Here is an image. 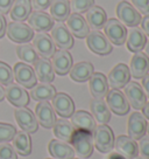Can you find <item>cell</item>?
Segmentation results:
<instances>
[{
	"label": "cell",
	"mask_w": 149,
	"mask_h": 159,
	"mask_svg": "<svg viewBox=\"0 0 149 159\" xmlns=\"http://www.w3.org/2000/svg\"><path fill=\"white\" fill-rule=\"evenodd\" d=\"M71 145L74 154L80 157V159L89 158L93 153V134L85 130L76 129L71 139Z\"/></svg>",
	"instance_id": "6da1fadb"
},
{
	"label": "cell",
	"mask_w": 149,
	"mask_h": 159,
	"mask_svg": "<svg viewBox=\"0 0 149 159\" xmlns=\"http://www.w3.org/2000/svg\"><path fill=\"white\" fill-rule=\"evenodd\" d=\"M93 143L98 151L103 153L111 152L114 148V134L106 124H99L93 131Z\"/></svg>",
	"instance_id": "7a4b0ae2"
},
{
	"label": "cell",
	"mask_w": 149,
	"mask_h": 159,
	"mask_svg": "<svg viewBox=\"0 0 149 159\" xmlns=\"http://www.w3.org/2000/svg\"><path fill=\"white\" fill-rule=\"evenodd\" d=\"M6 34L11 41L15 43H28L34 38V30L25 22L20 21H12L7 25Z\"/></svg>",
	"instance_id": "3957f363"
},
{
	"label": "cell",
	"mask_w": 149,
	"mask_h": 159,
	"mask_svg": "<svg viewBox=\"0 0 149 159\" xmlns=\"http://www.w3.org/2000/svg\"><path fill=\"white\" fill-rule=\"evenodd\" d=\"M104 35L113 45L121 46L126 42V36H127L126 26L124 24H121L119 20L115 19V18L107 19L104 26Z\"/></svg>",
	"instance_id": "277c9868"
},
{
	"label": "cell",
	"mask_w": 149,
	"mask_h": 159,
	"mask_svg": "<svg viewBox=\"0 0 149 159\" xmlns=\"http://www.w3.org/2000/svg\"><path fill=\"white\" fill-rule=\"evenodd\" d=\"M117 15L119 18V21L125 26L128 27H136L140 25L142 16L138 11L134 8V6L130 2L122 0L117 6Z\"/></svg>",
	"instance_id": "5b68a950"
},
{
	"label": "cell",
	"mask_w": 149,
	"mask_h": 159,
	"mask_svg": "<svg viewBox=\"0 0 149 159\" xmlns=\"http://www.w3.org/2000/svg\"><path fill=\"white\" fill-rule=\"evenodd\" d=\"M124 88V95L128 102V104H130L132 108H134L136 110L142 109L144 104L147 103V96L144 94L140 83L134 82V81H129Z\"/></svg>",
	"instance_id": "8992f818"
},
{
	"label": "cell",
	"mask_w": 149,
	"mask_h": 159,
	"mask_svg": "<svg viewBox=\"0 0 149 159\" xmlns=\"http://www.w3.org/2000/svg\"><path fill=\"white\" fill-rule=\"evenodd\" d=\"M89 49L97 55H109L112 52V45L107 38L99 30H92L86 36Z\"/></svg>",
	"instance_id": "52a82bcc"
},
{
	"label": "cell",
	"mask_w": 149,
	"mask_h": 159,
	"mask_svg": "<svg viewBox=\"0 0 149 159\" xmlns=\"http://www.w3.org/2000/svg\"><path fill=\"white\" fill-rule=\"evenodd\" d=\"M105 97H106V104L109 107V111L114 112L115 115H119V116L128 114V102L125 97L124 93H121L119 89L109 90V93Z\"/></svg>",
	"instance_id": "ba28073f"
},
{
	"label": "cell",
	"mask_w": 149,
	"mask_h": 159,
	"mask_svg": "<svg viewBox=\"0 0 149 159\" xmlns=\"http://www.w3.org/2000/svg\"><path fill=\"white\" fill-rule=\"evenodd\" d=\"M13 75H14V79L18 82V84L22 85L23 88L32 89L37 82L34 69L29 65L23 63V62H19L14 66Z\"/></svg>",
	"instance_id": "9c48e42d"
},
{
	"label": "cell",
	"mask_w": 149,
	"mask_h": 159,
	"mask_svg": "<svg viewBox=\"0 0 149 159\" xmlns=\"http://www.w3.org/2000/svg\"><path fill=\"white\" fill-rule=\"evenodd\" d=\"M51 107L55 114L60 115L62 118H69L74 112V103L72 98L64 93H56L51 99Z\"/></svg>",
	"instance_id": "30bf717a"
},
{
	"label": "cell",
	"mask_w": 149,
	"mask_h": 159,
	"mask_svg": "<svg viewBox=\"0 0 149 159\" xmlns=\"http://www.w3.org/2000/svg\"><path fill=\"white\" fill-rule=\"evenodd\" d=\"M107 79L109 87L112 89H121L130 81L129 68L125 63H118L109 71Z\"/></svg>",
	"instance_id": "8fae6325"
},
{
	"label": "cell",
	"mask_w": 149,
	"mask_h": 159,
	"mask_svg": "<svg viewBox=\"0 0 149 159\" xmlns=\"http://www.w3.org/2000/svg\"><path fill=\"white\" fill-rule=\"evenodd\" d=\"M14 116L16 119V123L22 129V131H25L27 134H34L37 131L39 123H37L36 117L32 110H29L26 107L18 108L15 110Z\"/></svg>",
	"instance_id": "7c38bea8"
},
{
	"label": "cell",
	"mask_w": 149,
	"mask_h": 159,
	"mask_svg": "<svg viewBox=\"0 0 149 159\" xmlns=\"http://www.w3.org/2000/svg\"><path fill=\"white\" fill-rule=\"evenodd\" d=\"M28 25L33 30H36L39 33H45L51 30L54 24V19L51 15L45 13L43 11H35L30 13L28 16Z\"/></svg>",
	"instance_id": "4fadbf2b"
},
{
	"label": "cell",
	"mask_w": 149,
	"mask_h": 159,
	"mask_svg": "<svg viewBox=\"0 0 149 159\" xmlns=\"http://www.w3.org/2000/svg\"><path fill=\"white\" fill-rule=\"evenodd\" d=\"M33 47L36 53L43 59H49L56 52V46L51 36L47 33H37L33 38Z\"/></svg>",
	"instance_id": "5bb4252c"
},
{
	"label": "cell",
	"mask_w": 149,
	"mask_h": 159,
	"mask_svg": "<svg viewBox=\"0 0 149 159\" xmlns=\"http://www.w3.org/2000/svg\"><path fill=\"white\" fill-rule=\"evenodd\" d=\"M5 97L8 99L11 104L18 108L26 107L29 103V95L26 91V89L22 85L18 83H11L6 87L5 89Z\"/></svg>",
	"instance_id": "9a60e30c"
},
{
	"label": "cell",
	"mask_w": 149,
	"mask_h": 159,
	"mask_svg": "<svg viewBox=\"0 0 149 159\" xmlns=\"http://www.w3.org/2000/svg\"><path fill=\"white\" fill-rule=\"evenodd\" d=\"M35 117L40 125L45 129H51L56 122V114L48 101L39 102L35 108Z\"/></svg>",
	"instance_id": "2e32d148"
},
{
	"label": "cell",
	"mask_w": 149,
	"mask_h": 159,
	"mask_svg": "<svg viewBox=\"0 0 149 159\" xmlns=\"http://www.w3.org/2000/svg\"><path fill=\"white\" fill-rule=\"evenodd\" d=\"M51 39L54 41L55 46L61 49L68 50L74 46V38L66 26L63 24H56L51 28Z\"/></svg>",
	"instance_id": "e0dca14e"
},
{
	"label": "cell",
	"mask_w": 149,
	"mask_h": 159,
	"mask_svg": "<svg viewBox=\"0 0 149 159\" xmlns=\"http://www.w3.org/2000/svg\"><path fill=\"white\" fill-rule=\"evenodd\" d=\"M65 21H66V28L69 30L72 36L78 39H84L89 35L90 27L82 14L72 13L68 16V19Z\"/></svg>",
	"instance_id": "ac0fdd59"
},
{
	"label": "cell",
	"mask_w": 149,
	"mask_h": 159,
	"mask_svg": "<svg viewBox=\"0 0 149 159\" xmlns=\"http://www.w3.org/2000/svg\"><path fill=\"white\" fill-rule=\"evenodd\" d=\"M51 66L57 75L63 76V75L69 74L70 69L72 67V56L68 50H56L54 55L51 56Z\"/></svg>",
	"instance_id": "d6986e66"
},
{
	"label": "cell",
	"mask_w": 149,
	"mask_h": 159,
	"mask_svg": "<svg viewBox=\"0 0 149 159\" xmlns=\"http://www.w3.org/2000/svg\"><path fill=\"white\" fill-rule=\"evenodd\" d=\"M147 120L142 114L135 111L130 114L128 118V124H127V131H128V137L133 138L134 140L142 138L144 134L147 132Z\"/></svg>",
	"instance_id": "ffe728a7"
},
{
	"label": "cell",
	"mask_w": 149,
	"mask_h": 159,
	"mask_svg": "<svg viewBox=\"0 0 149 159\" xmlns=\"http://www.w3.org/2000/svg\"><path fill=\"white\" fill-rule=\"evenodd\" d=\"M114 149L117 152L127 159H134L139 154V146L133 138L121 134L114 140Z\"/></svg>",
	"instance_id": "44dd1931"
},
{
	"label": "cell",
	"mask_w": 149,
	"mask_h": 159,
	"mask_svg": "<svg viewBox=\"0 0 149 159\" xmlns=\"http://www.w3.org/2000/svg\"><path fill=\"white\" fill-rule=\"evenodd\" d=\"M128 68L134 79H142L149 73V57L142 52L134 53Z\"/></svg>",
	"instance_id": "7402d4cb"
},
{
	"label": "cell",
	"mask_w": 149,
	"mask_h": 159,
	"mask_svg": "<svg viewBox=\"0 0 149 159\" xmlns=\"http://www.w3.org/2000/svg\"><path fill=\"white\" fill-rule=\"evenodd\" d=\"M89 88L91 95L95 98L104 99L109 93L107 79L103 73H93L89 79Z\"/></svg>",
	"instance_id": "603a6c76"
},
{
	"label": "cell",
	"mask_w": 149,
	"mask_h": 159,
	"mask_svg": "<svg viewBox=\"0 0 149 159\" xmlns=\"http://www.w3.org/2000/svg\"><path fill=\"white\" fill-rule=\"evenodd\" d=\"M126 42H127V49L132 53H139L144 48L146 42H147V36L142 30L138 27H130L127 30V36H126Z\"/></svg>",
	"instance_id": "cb8c5ba5"
},
{
	"label": "cell",
	"mask_w": 149,
	"mask_h": 159,
	"mask_svg": "<svg viewBox=\"0 0 149 159\" xmlns=\"http://www.w3.org/2000/svg\"><path fill=\"white\" fill-rule=\"evenodd\" d=\"M71 124L74 125V129L85 130V131H89L92 134L97 126L93 116L84 110L74 111V114L71 115Z\"/></svg>",
	"instance_id": "d4e9b609"
},
{
	"label": "cell",
	"mask_w": 149,
	"mask_h": 159,
	"mask_svg": "<svg viewBox=\"0 0 149 159\" xmlns=\"http://www.w3.org/2000/svg\"><path fill=\"white\" fill-rule=\"evenodd\" d=\"M34 71L36 79L41 83H51L55 79V71L53 69L51 62L48 59L39 57L34 63Z\"/></svg>",
	"instance_id": "484cf974"
},
{
	"label": "cell",
	"mask_w": 149,
	"mask_h": 159,
	"mask_svg": "<svg viewBox=\"0 0 149 159\" xmlns=\"http://www.w3.org/2000/svg\"><path fill=\"white\" fill-rule=\"evenodd\" d=\"M86 22L90 28L95 30H99L104 28L107 21V14L103 7L93 5L86 12Z\"/></svg>",
	"instance_id": "4316f807"
},
{
	"label": "cell",
	"mask_w": 149,
	"mask_h": 159,
	"mask_svg": "<svg viewBox=\"0 0 149 159\" xmlns=\"http://www.w3.org/2000/svg\"><path fill=\"white\" fill-rule=\"evenodd\" d=\"M48 150L51 157L56 159H74V151L72 146H70L68 143L62 142L60 139H53L50 140L48 145Z\"/></svg>",
	"instance_id": "83f0119b"
},
{
	"label": "cell",
	"mask_w": 149,
	"mask_h": 159,
	"mask_svg": "<svg viewBox=\"0 0 149 159\" xmlns=\"http://www.w3.org/2000/svg\"><path fill=\"white\" fill-rule=\"evenodd\" d=\"M93 73H95V70H93L92 63L86 62V61H82V62L72 65L69 71L71 80L74 82H78V83H83V82L89 81V79Z\"/></svg>",
	"instance_id": "f1b7e54d"
},
{
	"label": "cell",
	"mask_w": 149,
	"mask_h": 159,
	"mask_svg": "<svg viewBox=\"0 0 149 159\" xmlns=\"http://www.w3.org/2000/svg\"><path fill=\"white\" fill-rule=\"evenodd\" d=\"M54 134L56 136V138H58L62 142L65 143H71V139L74 136L76 129L74 128V125L71 124V122H69L68 119L62 118V119H56L54 126Z\"/></svg>",
	"instance_id": "f546056e"
},
{
	"label": "cell",
	"mask_w": 149,
	"mask_h": 159,
	"mask_svg": "<svg viewBox=\"0 0 149 159\" xmlns=\"http://www.w3.org/2000/svg\"><path fill=\"white\" fill-rule=\"evenodd\" d=\"M32 13V2L30 0H14L13 5L10 10L12 20L23 22L28 19Z\"/></svg>",
	"instance_id": "4dcf8cb0"
},
{
	"label": "cell",
	"mask_w": 149,
	"mask_h": 159,
	"mask_svg": "<svg viewBox=\"0 0 149 159\" xmlns=\"http://www.w3.org/2000/svg\"><path fill=\"white\" fill-rule=\"evenodd\" d=\"M90 108H91V111H92L93 118L99 124L109 123V119H111V111H109V107H107V104H106V102H105L104 99H92Z\"/></svg>",
	"instance_id": "1f68e13d"
},
{
	"label": "cell",
	"mask_w": 149,
	"mask_h": 159,
	"mask_svg": "<svg viewBox=\"0 0 149 159\" xmlns=\"http://www.w3.org/2000/svg\"><path fill=\"white\" fill-rule=\"evenodd\" d=\"M56 95V89L50 83H39L35 84L30 90V96L34 101L43 102V101H51Z\"/></svg>",
	"instance_id": "d6a6232c"
},
{
	"label": "cell",
	"mask_w": 149,
	"mask_h": 159,
	"mask_svg": "<svg viewBox=\"0 0 149 159\" xmlns=\"http://www.w3.org/2000/svg\"><path fill=\"white\" fill-rule=\"evenodd\" d=\"M13 140V148H14L16 153L21 156H29L32 152V139L30 136L25 131L16 132Z\"/></svg>",
	"instance_id": "836d02e7"
},
{
	"label": "cell",
	"mask_w": 149,
	"mask_h": 159,
	"mask_svg": "<svg viewBox=\"0 0 149 159\" xmlns=\"http://www.w3.org/2000/svg\"><path fill=\"white\" fill-rule=\"evenodd\" d=\"M69 0H54L50 5V15L58 22H63L70 15Z\"/></svg>",
	"instance_id": "e575fe53"
},
{
	"label": "cell",
	"mask_w": 149,
	"mask_h": 159,
	"mask_svg": "<svg viewBox=\"0 0 149 159\" xmlns=\"http://www.w3.org/2000/svg\"><path fill=\"white\" fill-rule=\"evenodd\" d=\"M16 54L19 59L27 65H34L39 59V54L36 53L34 47L29 43H22L16 47Z\"/></svg>",
	"instance_id": "d590c367"
},
{
	"label": "cell",
	"mask_w": 149,
	"mask_h": 159,
	"mask_svg": "<svg viewBox=\"0 0 149 159\" xmlns=\"http://www.w3.org/2000/svg\"><path fill=\"white\" fill-rule=\"evenodd\" d=\"M70 2V11H72L74 13L82 14L86 13L87 11L95 5V0H71Z\"/></svg>",
	"instance_id": "8d00e7d4"
},
{
	"label": "cell",
	"mask_w": 149,
	"mask_h": 159,
	"mask_svg": "<svg viewBox=\"0 0 149 159\" xmlns=\"http://www.w3.org/2000/svg\"><path fill=\"white\" fill-rule=\"evenodd\" d=\"M14 80V75H13V69L10 66L0 61V84L1 85H7L13 83Z\"/></svg>",
	"instance_id": "74e56055"
},
{
	"label": "cell",
	"mask_w": 149,
	"mask_h": 159,
	"mask_svg": "<svg viewBox=\"0 0 149 159\" xmlns=\"http://www.w3.org/2000/svg\"><path fill=\"white\" fill-rule=\"evenodd\" d=\"M16 129L12 124L0 123V143H8L14 138Z\"/></svg>",
	"instance_id": "f35d334b"
},
{
	"label": "cell",
	"mask_w": 149,
	"mask_h": 159,
	"mask_svg": "<svg viewBox=\"0 0 149 159\" xmlns=\"http://www.w3.org/2000/svg\"><path fill=\"white\" fill-rule=\"evenodd\" d=\"M0 159H18L14 148L8 143H0Z\"/></svg>",
	"instance_id": "ab89813d"
},
{
	"label": "cell",
	"mask_w": 149,
	"mask_h": 159,
	"mask_svg": "<svg viewBox=\"0 0 149 159\" xmlns=\"http://www.w3.org/2000/svg\"><path fill=\"white\" fill-rule=\"evenodd\" d=\"M130 1L140 14L149 15V0H130Z\"/></svg>",
	"instance_id": "60d3db41"
},
{
	"label": "cell",
	"mask_w": 149,
	"mask_h": 159,
	"mask_svg": "<svg viewBox=\"0 0 149 159\" xmlns=\"http://www.w3.org/2000/svg\"><path fill=\"white\" fill-rule=\"evenodd\" d=\"M139 146V152L142 156V158L149 159V137H142L140 138V145Z\"/></svg>",
	"instance_id": "b9f144b4"
},
{
	"label": "cell",
	"mask_w": 149,
	"mask_h": 159,
	"mask_svg": "<svg viewBox=\"0 0 149 159\" xmlns=\"http://www.w3.org/2000/svg\"><path fill=\"white\" fill-rule=\"evenodd\" d=\"M53 1L54 0H30L32 7H34L36 11H45L49 8Z\"/></svg>",
	"instance_id": "7bdbcfd3"
},
{
	"label": "cell",
	"mask_w": 149,
	"mask_h": 159,
	"mask_svg": "<svg viewBox=\"0 0 149 159\" xmlns=\"http://www.w3.org/2000/svg\"><path fill=\"white\" fill-rule=\"evenodd\" d=\"M14 0H0V13L2 15H6L10 13V10L13 5Z\"/></svg>",
	"instance_id": "ee69618b"
},
{
	"label": "cell",
	"mask_w": 149,
	"mask_h": 159,
	"mask_svg": "<svg viewBox=\"0 0 149 159\" xmlns=\"http://www.w3.org/2000/svg\"><path fill=\"white\" fill-rule=\"evenodd\" d=\"M140 24L142 32L146 34V36H149V15H144V18H142Z\"/></svg>",
	"instance_id": "f6af8a7d"
},
{
	"label": "cell",
	"mask_w": 149,
	"mask_h": 159,
	"mask_svg": "<svg viewBox=\"0 0 149 159\" xmlns=\"http://www.w3.org/2000/svg\"><path fill=\"white\" fill-rule=\"evenodd\" d=\"M6 30H7V21H6L5 15H2L0 13V39L5 35Z\"/></svg>",
	"instance_id": "bcb514c9"
},
{
	"label": "cell",
	"mask_w": 149,
	"mask_h": 159,
	"mask_svg": "<svg viewBox=\"0 0 149 159\" xmlns=\"http://www.w3.org/2000/svg\"><path fill=\"white\" fill-rule=\"evenodd\" d=\"M141 87H142L146 96L149 97V74H147L144 77H142V84H141Z\"/></svg>",
	"instance_id": "7dc6e473"
},
{
	"label": "cell",
	"mask_w": 149,
	"mask_h": 159,
	"mask_svg": "<svg viewBox=\"0 0 149 159\" xmlns=\"http://www.w3.org/2000/svg\"><path fill=\"white\" fill-rule=\"evenodd\" d=\"M106 159H127V158H125L124 156H121V154L118 153V152H112V153H109V156H107Z\"/></svg>",
	"instance_id": "c3c4849f"
},
{
	"label": "cell",
	"mask_w": 149,
	"mask_h": 159,
	"mask_svg": "<svg viewBox=\"0 0 149 159\" xmlns=\"http://www.w3.org/2000/svg\"><path fill=\"white\" fill-rule=\"evenodd\" d=\"M142 112H143L144 118L149 119V102H147V103L144 104V107L142 108Z\"/></svg>",
	"instance_id": "681fc988"
},
{
	"label": "cell",
	"mask_w": 149,
	"mask_h": 159,
	"mask_svg": "<svg viewBox=\"0 0 149 159\" xmlns=\"http://www.w3.org/2000/svg\"><path fill=\"white\" fill-rule=\"evenodd\" d=\"M5 98V90L2 88V85L0 84V102Z\"/></svg>",
	"instance_id": "f907efd6"
},
{
	"label": "cell",
	"mask_w": 149,
	"mask_h": 159,
	"mask_svg": "<svg viewBox=\"0 0 149 159\" xmlns=\"http://www.w3.org/2000/svg\"><path fill=\"white\" fill-rule=\"evenodd\" d=\"M143 49H144V52H146L144 54H146L149 57V41H147V42H146V46H144Z\"/></svg>",
	"instance_id": "816d5d0a"
},
{
	"label": "cell",
	"mask_w": 149,
	"mask_h": 159,
	"mask_svg": "<svg viewBox=\"0 0 149 159\" xmlns=\"http://www.w3.org/2000/svg\"><path fill=\"white\" fill-rule=\"evenodd\" d=\"M134 159H144V158H142V157H136V158H134Z\"/></svg>",
	"instance_id": "f5cc1de1"
},
{
	"label": "cell",
	"mask_w": 149,
	"mask_h": 159,
	"mask_svg": "<svg viewBox=\"0 0 149 159\" xmlns=\"http://www.w3.org/2000/svg\"><path fill=\"white\" fill-rule=\"evenodd\" d=\"M147 132L149 134V125H147Z\"/></svg>",
	"instance_id": "db71d44e"
},
{
	"label": "cell",
	"mask_w": 149,
	"mask_h": 159,
	"mask_svg": "<svg viewBox=\"0 0 149 159\" xmlns=\"http://www.w3.org/2000/svg\"><path fill=\"white\" fill-rule=\"evenodd\" d=\"M74 159H80V158H74Z\"/></svg>",
	"instance_id": "11a10c76"
}]
</instances>
